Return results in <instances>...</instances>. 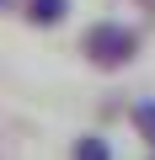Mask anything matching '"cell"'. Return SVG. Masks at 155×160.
Returning <instances> with one entry per match:
<instances>
[{
    "label": "cell",
    "mask_w": 155,
    "mask_h": 160,
    "mask_svg": "<svg viewBox=\"0 0 155 160\" xmlns=\"http://www.w3.org/2000/svg\"><path fill=\"white\" fill-rule=\"evenodd\" d=\"M80 53H86L96 69H123V64H134V53H139V32L123 27V22H91L86 38H80Z\"/></svg>",
    "instance_id": "obj_1"
},
{
    "label": "cell",
    "mask_w": 155,
    "mask_h": 160,
    "mask_svg": "<svg viewBox=\"0 0 155 160\" xmlns=\"http://www.w3.org/2000/svg\"><path fill=\"white\" fill-rule=\"evenodd\" d=\"M70 11V0H27V22L32 27H59Z\"/></svg>",
    "instance_id": "obj_2"
},
{
    "label": "cell",
    "mask_w": 155,
    "mask_h": 160,
    "mask_svg": "<svg viewBox=\"0 0 155 160\" xmlns=\"http://www.w3.org/2000/svg\"><path fill=\"white\" fill-rule=\"evenodd\" d=\"M70 160H112V149H107V139H96V133H86V139H75V149H70Z\"/></svg>",
    "instance_id": "obj_3"
},
{
    "label": "cell",
    "mask_w": 155,
    "mask_h": 160,
    "mask_svg": "<svg viewBox=\"0 0 155 160\" xmlns=\"http://www.w3.org/2000/svg\"><path fill=\"white\" fill-rule=\"evenodd\" d=\"M134 128L144 133V144H155V102H139L134 107Z\"/></svg>",
    "instance_id": "obj_4"
},
{
    "label": "cell",
    "mask_w": 155,
    "mask_h": 160,
    "mask_svg": "<svg viewBox=\"0 0 155 160\" xmlns=\"http://www.w3.org/2000/svg\"><path fill=\"white\" fill-rule=\"evenodd\" d=\"M0 6H11V0H0Z\"/></svg>",
    "instance_id": "obj_5"
},
{
    "label": "cell",
    "mask_w": 155,
    "mask_h": 160,
    "mask_svg": "<svg viewBox=\"0 0 155 160\" xmlns=\"http://www.w3.org/2000/svg\"><path fill=\"white\" fill-rule=\"evenodd\" d=\"M144 6H155V0H144Z\"/></svg>",
    "instance_id": "obj_6"
}]
</instances>
